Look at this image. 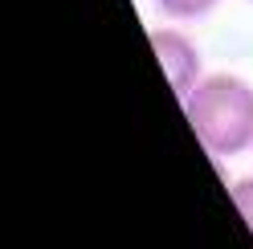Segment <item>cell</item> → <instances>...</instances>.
Instances as JSON below:
<instances>
[{"mask_svg": "<svg viewBox=\"0 0 253 249\" xmlns=\"http://www.w3.org/2000/svg\"><path fill=\"white\" fill-rule=\"evenodd\" d=\"M249 4H253V0H249Z\"/></svg>", "mask_w": 253, "mask_h": 249, "instance_id": "5b68a950", "label": "cell"}, {"mask_svg": "<svg viewBox=\"0 0 253 249\" xmlns=\"http://www.w3.org/2000/svg\"><path fill=\"white\" fill-rule=\"evenodd\" d=\"M196 143L212 160L253 151V82L233 70H212L180 98Z\"/></svg>", "mask_w": 253, "mask_h": 249, "instance_id": "6da1fadb", "label": "cell"}, {"mask_svg": "<svg viewBox=\"0 0 253 249\" xmlns=\"http://www.w3.org/2000/svg\"><path fill=\"white\" fill-rule=\"evenodd\" d=\"M233 205H237V212H241V221L249 225V233H253V176H241V180H233Z\"/></svg>", "mask_w": 253, "mask_h": 249, "instance_id": "277c9868", "label": "cell"}, {"mask_svg": "<svg viewBox=\"0 0 253 249\" xmlns=\"http://www.w3.org/2000/svg\"><path fill=\"white\" fill-rule=\"evenodd\" d=\"M147 41H151L155 57H160L164 78H168V86L176 90V98H184L188 90H192L200 78L209 74V70H204V53H200V45L188 37V29H184V25L164 21V25H155L151 33H147Z\"/></svg>", "mask_w": 253, "mask_h": 249, "instance_id": "7a4b0ae2", "label": "cell"}, {"mask_svg": "<svg viewBox=\"0 0 253 249\" xmlns=\"http://www.w3.org/2000/svg\"><path fill=\"white\" fill-rule=\"evenodd\" d=\"M151 8L171 25H192V21H209L220 8V0H151Z\"/></svg>", "mask_w": 253, "mask_h": 249, "instance_id": "3957f363", "label": "cell"}]
</instances>
